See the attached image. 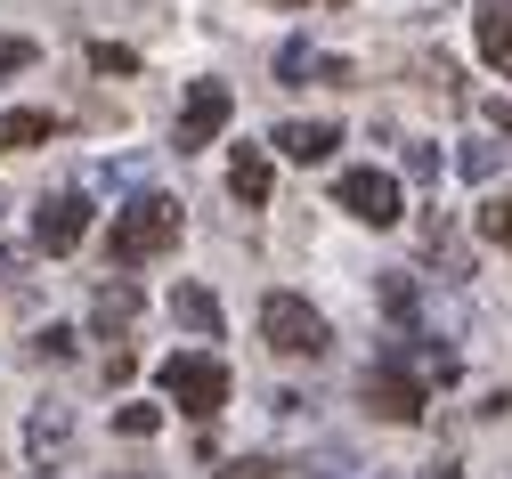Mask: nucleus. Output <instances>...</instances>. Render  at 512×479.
<instances>
[{"instance_id":"obj_1","label":"nucleus","mask_w":512,"mask_h":479,"mask_svg":"<svg viewBox=\"0 0 512 479\" xmlns=\"http://www.w3.org/2000/svg\"><path fill=\"white\" fill-rule=\"evenodd\" d=\"M179 244V203L163 195V187H147V195H131L114 212V228H106V252H114V268H139V260H163Z\"/></svg>"},{"instance_id":"obj_2","label":"nucleus","mask_w":512,"mask_h":479,"mask_svg":"<svg viewBox=\"0 0 512 479\" xmlns=\"http://www.w3.org/2000/svg\"><path fill=\"white\" fill-rule=\"evenodd\" d=\"M155 382H163V398L179 406V415H196V423H212L220 406H228V390H236V374H228L212 350H179V358H163Z\"/></svg>"},{"instance_id":"obj_3","label":"nucleus","mask_w":512,"mask_h":479,"mask_svg":"<svg viewBox=\"0 0 512 479\" xmlns=\"http://www.w3.org/2000/svg\"><path fill=\"white\" fill-rule=\"evenodd\" d=\"M261 341L277 358H326V341H334V325H326V309L317 301H301V293H269L261 301Z\"/></svg>"},{"instance_id":"obj_4","label":"nucleus","mask_w":512,"mask_h":479,"mask_svg":"<svg viewBox=\"0 0 512 479\" xmlns=\"http://www.w3.org/2000/svg\"><path fill=\"white\" fill-rule=\"evenodd\" d=\"M382 423H423V406H431V382H423V366H407V341H391V350L374 358V374H366V390H358Z\"/></svg>"},{"instance_id":"obj_5","label":"nucleus","mask_w":512,"mask_h":479,"mask_svg":"<svg viewBox=\"0 0 512 479\" xmlns=\"http://www.w3.org/2000/svg\"><path fill=\"white\" fill-rule=\"evenodd\" d=\"M334 212H350V220H366V228H399L407 220V195H399V179L391 171H342L334 179Z\"/></svg>"},{"instance_id":"obj_6","label":"nucleus","mask_w":512,"mask_h":479,"mask_svg":"<svg viewBox=\"0 0 512 479\" xmlns=\"http://www.w3.org/2000/svg\"><path fill=\"white\" fill-rule=\"evenodd\" d=\"M228 114H236L228 82H187V106H179V130H171V147H179V155H196V147H212L220 130H228Z\"/></svg>"},{"instance_id":"obj_7","label":"nucleus","mask_w":512,"mask_h":479,"mask_svg":"<svg viewBox=\"0 0 512 479\" xmlns=\"http://www.w3.org/2000/svg\"><path fill=\"white\" fill-rule=\"evenodd\" d=\"M82 236H90V195L57 187L33 203V252H82Z\"/></svg>"},{"instance_id":"obj_8","label":"nucleus","mask_w":512,"mask_h":479,"mask_svg":"<svg viewBox=\"0 0 512 479\" xmlns=\"http://www.w3.org/2000/svg\"><path fill=\"white\" fill-rule=\"evenodd\" d=\"M66 455H74V406L41 398L33 415H25V463H33V471H57Z\"/></svg>"},{"instance_id":"obj_9","label":"nucleus","mask_w":512,"mask_h":479,"mask_svg":"<svg viewBox=\"0 0 512 479\" xmlns=\"http://www.w3.org/2000/svg\"><path fill=\"white\" fill-rule=\"evenodd\" d=\"M139 309H147V293H139L131 277H106V285L90 293V325H98V333H131Z\"/></svg>"},{"instance_id":"obj_10","label":"nucleus","mask_w":512,"mask_h":479,"mask_svg":"<svg viewBox=\"0 0 512 479\" xmlns=\"http://www.w3.org/2000/svg\"><path fill=\"white\" fill-rule=\"evenodd\" d=\"M277 82H350V65L326 57V49H309V41H285L277 49Z\"/></svg>"},{"instance_id":"obj_11","label":"nucleus","mask_w":512,"mask_h":479,"mask_svg":"<svg viewBox=\"0 0 512 479\" xmlns=\"http://www.w3.org/2000/svg\"><path fill=\"white\" fill-rule=\"evenodd\" d=\"M269 147H277L285 163H326V155L342 147V130H334V122H285Z\"/></svg>"},{"instance_id":"obj_12","label":"nucleus","mask_w":512,"mask_h":479,"mask_svg":"<svg viewBox=\"0 0 512 479\" xmlns=\"http://www.w3.org/2000/svg\"><path fill=\"white\" fill-rule=\"evenodd\" d=\"M472 33H480V57L496 65V74H512V0H480Z\"/></svg>"},{"instance_id":"obj_13","label":"nucleus","mask_w":512,"mask_h":479,"mask_svg":"<svg viewBox=\"0 0 512 479\" xmlns=\"http://www.w3.org/2000/svg\"><path fill=\"white\" fill-rule=\"evenodd\" d=\"M171 317H179L187 333H212V341H220V301H212L204 285H171Z\"/></svg>"},{"instance_id":"obj_14","label":"nucleus","mask_w":512,"mask_h":479,"mask_svg":"<svg viewBox=\"0 0 512 479\" xmlns=\"http://www.w3.org/2000/svg\"><path fill=\"white\" fill-rule=\"evenodd\" d=\"M228 187H236V203H269V155H261V147H236Z\"/></svg>"},{"instance_id":"obj_15","label":"nucleus","mask_w":512,"mask_h":479,"mask_svg":"<svg viewBox=\"0 0 512 479\" xmlns=\"http://www.w3.org/2000/svg\"><path fill=\"white\" fill-rule=\"evenodd\" d=\"M41 139H57V114H0V155L9 147H41Z\"/></svg>"},{"instance_id":"obj_16","label":"nucleus","mask_w":512,"mask_h":479,"mask_svg":"<svg viewBox=\"0 0 512 479\" xmlns=\"http://www.w3.org/2000/svg\"><path fill=\"white\" fill-rule=\"evenodd\" d=\"M472 220H480V236H488V244H504V252H512V195H488Z\"/></svg>"},{"instance_id":"obj_17","label":"nucleus","mask_w":512,"mask_h":479,"mask_svg":"<svg viewBox=\"0 0 512 479\" xmlns=\"http://www.w3.org/2000/svg\"><path fill=\"white\" fill-rule=\"evenodd\" d=\"M74 350H82V333H74V325H49V333L33 341V358H49V366H66Z\"/></svg>"},{"instance_id":"obj_18","label":"nucleus","mask_w":512,"mask_h":479,"mask_svg":"<svg viewBox=\"0 0 512 479\" xmlns=\"http://www.w3.org/2000/svg\"><path fill=\"white\" fill-rule=\"evenodd\" d=\"M456 171H464V179H496V171H504V147H480V139H472V147L456 155Z\"/></svg>"},{"instance_id":"obj_19","label":"nucleus","mask_w":512,"mask_h":479,"mask_svg":"<svg viewBox=\"0 0 512 479\" xmlns=\"http://www.w3.org/2000/svg\"><path fill=\"white\" fill-rule=\"evenodd\" d=\"M155 423H163V406H122V415H114L122 439H155Z\"/></svg>"},{"instance_id":"obj_20","label":"nucleus","mask_w":512,"mask_h":479,"mask_svg":"<svg viewBox=\"0 0 512 479\" xmlns=\"http://www.w3.org/2000/svg\"><path fill=\"white\" fill-rule=\"evenodd\" d=\"M382 309H391V317H415V285H407V268H391V277H382Z\"/></svg>"},{"instance_id":"obj_21","label":"nucleus","mask_w":512,"mask_h":479,"mask_svg":"<svg viewBox=\"0 0 512 479\" xmlns=\"http://www.w3.org/2000/svg\"><path fill=\"white\" fill-rule=\"evenodd\" d=\"M33 57H41V49H33L25 33H17V41H0V74H25V65H33Z\"/></svg>"},{"instance_id":"obj_22","label":"nucleus","mask_w":512,"mask_h":479,"mask_svg":"<svg viewBox=\"0 0 512 479\" xmlns=\"http://www.w3.org/2000/svg\"><path fill=\"white\" fill-rule=\"evenodd\" d=\"M90 65H106V74H131L139 57H131V49H114V41H98V49H90Z\"/></svg>"},{"instance_id":"obj_23","label":"nucleus","mask_w":512,"mask_h":479,"mask_svg":"<svg viewBox=\"0 0 512 479\" xmlns=\"http://www.w3.org/2000/svg\"><path fill=\"white\" fill-rule=\"evenodd\" d=\"M220 479H277V463H261V455H244V463H228Z\"/></svg>"},{"instance_id":"obj_24","label":"nucleus","mask_w":512,"mask_h":479,"mask_svg":"<svg viewBox=\"0 0 512 479\" xmlns=\"http://www.w3.org/2000/svg\"><path fill=\"white\" fill-rule=\"evenodd\" d=\"M488 122L504 130V139H512V98H488Z\"/></svg>"},{"instance_id":"obj_25","label":"nucleus","mask_w":512,"mask_h":479,"mask_svg":"<svg viewBox=\"0 0 512 479\" xmlns=\"http://www.w3.org/2000/svg\"><path fill=\"white\" fill-rule=\"evenodd\" d=\"M374 479H407V471H374Z\"/></svg>"},{"instance_id":"obj_26","label":"nucleus","mask_w":512,"mask_h":479,"mask_svg":"<svg viewBox=\"0 0 512 479\" xmlns=\"http://www.w3.org/2000/svg\"><path fill=\"white\" fill-rule=\"evenodd\" d=\"M285 9H301V0H285Z\"/></svg>"},{"instance_id":"obj_27","label":"nucleus","mask_w":512,"mask_h":479,"mask_svg":"<svg viewBox=\"0 0 512 479\" xmlns=\"http://www.w3.org/2000/svg\"><path fill=\"white\" fill-rule=\"evenodd\" d=\"M0 212H9V203H0Z\"/></svg>"}]
</instances>
